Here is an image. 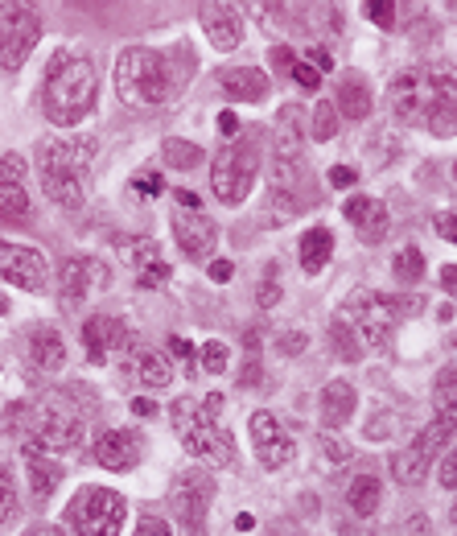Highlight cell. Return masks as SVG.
I'll return each instance as SVG.
<instances>
[{"label":"cell","mask_w":457,"mask_h":536,"mask_svg":"<svg viewBox=\"0 0 457 536\" xmlns=\"http://www.w3.org/2000/svg\"><path fill=\"white\" fill-rule=\"evenodd\" d=\"M388 108L400 124L449 137V132H457V75L453 71H404L388 87Z\"/></svg>","instance_id":"obj_1"},{"label":"cell","mask_w":457,"mask_h":536,"mask_svg":"<svg viewBox=\"0 0 457 536\" xmlns=\"http://www.w3.org/2000/svg\"><path fill=\"white\" fill-rule=\"evenodd\" d=\"M95 91H99V79H95V66L83 58V54H54L50 66H46V83H42V108H46V120L58 124V128H75L91 116L95 108Z\"/></svg>","instance_id":"obj_2"},{"label":"cell","mask_w":457,"mask_h":536,"mask_svg":"<svg viewBox=\"0 0 457 536\" xmlns=\"http://www.w3.org/2000/svg\"><path fill=\"white\" fill-rule=\"evenodd\" d=\"M116 91L128 108H157L178 91V75L165 54L149 46H128L116 58Z\"/></svg>","instance_id":"obj_3"},{"label":"cell","mask_w":457,"mask_h":536,"mask_svg":"<svg viewBox=\"0 0 457 536\" xmlns=\"http://www.w3.org/2000/svg\"><path fill=\"white\" fill-rule=\"evenodd\" d=\"M95 157V137L75 141H46L42 145V186L58 207L79 211L87 194V170Z\"/></svg>","instance_id":"obj_4"},{"label":"cell","mask_w":457,"mask_h":536,"mask_svg":"<svg viewBox=\"0 0 457 536\" xmlns=\"http://www.w3.org/2000/svg\"><path fill=\"white\" fill-rule=\"evenodd\" d=\"M169 421H173V433L182 438V450H186L190 458H198L202 466H231V462H235L231 438L219 429V421L210 417L206 405H198L194 396L173 400Z\"/></svg>","instance_id":"obj_5"},{"label":"cell","mask_w":457,"mask_h":536,"mask_svg":"<svg viewBox=\"0 0 457 536\" xmlns=\"http://www.w3.org/2000/svg\"><path fill=\"white\" fill-rule=\"evenodd\" d=\"M215 504V479L210 471H178L169 483V512L182 536H206V512Z\"/></svg>","instance_id":"obj_6"},{"label":"cell","mask_w":457,"mask_h":536,"mask_svg":"<svg viewBox=\"0 0 457 536\" xmlns=\"http://www.w3.org/2000/svg\"><path fill=\"white\" fill-rule=\"evenodd\" d=\"M124 495L108 487H83L66 508V520L79 536H120L124 524Z\"/></svg>","instance_id":"obj_7"},{"label":"cell","mask_w":457,"mask_h":536,"mask_svg":"<svg viewBox=\"0 0 457 536\" xmlns=\"http://www.w3.org/2000/svg\"><path fill=\"white\" fill-rule=\"evenodd\" d=\"M256 174H260L256 149H252L248 141H235V145H227V149L215 157L210 186H215L219 203L239 207V203H248V194H252V186H256Z\"/></svg>","instance_id":"obj_8"},{"label":"cell","mask_w":457,"mask_h":536,"mask_svg":"<svg viewBox=\"0 0 457 536\" xmlns=\"http://www.w3.org/2000/svg\"><path fill=\"white\" fill-rule=\"evenodd\" d=\"M338 318H342L350 330H355L359 347L383 351V347L392 343V326H396V318H392L388 297H383V293H371V289L355 293V297L346 301V310H342Z\"/></svg>","instance_id":"obj_9"},{"label":"cell","mask_w":457,"mask_h":536,"mask_svg":"<svg viewBox=\"0 0 457 536\" xmlns=\"http://www.w3.org/2000/svg\"><path fill=\"white\" fill-rule=\"evenodd\" d=\"M42 38V21L29 5H0V66L21 71Z\"/></svg>","instance_id":"obj_10"},{"label":"cell","mask_w":457,"mask_h":536,"mask_svg":"<svg viewBox=\"0 0 457 536\" xmlns=\"http://www.w3.org/2000/svg\"><path fill=\"white\" fill-rule=\"evenodd\" d=\"M33 446L38 450H75L83 438V417L70 405L66 396H46V405L38 409V421H33Z\"/></svg>","instance_id":"obj_11"},{"label":"cell","mask_w":457,"mask_h":536,"mask_svg":"<svg viewBox=\"0 0 457 536\" xmlns=\"http://www.w3.org/2000/svg\"><path fill=\"white\" fill-rule=\"evenodd\" d=\"M449 442V425H441V421H433V425H425L412 438V446H404L400 454H392V475H396V483H404V487H420L429 479V466H433V458H437V450Z\"/></svg>","instance_id":"obj_12"},{"label":"cell","mask_w":457,"mask_h":536,"mask_svg":"<svg viewBox=\"0 0 457 536\" xmlns=\"http://www.w3.org/2000/svg\"><path fill=\"white\" fill-rule=\"evenodd\" d=\"M0 277H5L9 285H17V289L42 293L46 281H50V268H46V256L42 252L0 240Z\"/></svg>","instance_id":"obj_13"},{"label":"cell","mask_w":457,"mask_h":536,"mask_svg":"<svg viewBox=\"0 0 457 536\" xmlns=\"http://www.w3.org/2000/svg\"><path fill=\"white\" fill-rule=\"evenodd\" d=\"M108 268L91 256H70L62 264V310H79L95 289H108Z\"/></svg>","instance_id":"obj_14"},{"label":"cell","mask_w":457,"mask_h":536,"mask_svg":"<svg viewBox=\"0 0 457 536\" xmlns=\"http://www.w3.org/2000/svg\"><path fill=\"white\" fill-rule=\"evenodd\" d=\"M173 240H178V248L190 260H206L210 252H215V244H219V227H215V219H210L206 211L178 207V211H173Z\"/></svg>","instance_id":"obj_15"},{"label":"cell","mask_w":457,"mask_h":536,"mask_svg":"<svg viewBox=\"0 0 457 536\" xmlns=\"http://www.w3.org/2000/svg\"><path fill=\"white\" fill-rule=\"evenodd\" d=\"M252 446H256V458L268 466V471H280V466L293 462V438L285 433L272 413H252Z\"/></svg>","instance_id":"obj_16"},{"label":"cell","mask_w":457,"mask_h":536,"mask_svg":"<svg viewBox=\"0 0 457 536\" xmlns=\"http://www.w3.org/2000/svg\"><path fill=\"white\" fill-rule=\"evenodd\" d=\"M83 343H87V359L91 363H108L116 351L132 347V334L120 318H108V314H95L83 322Z\"/></svg>","instance_id":"obj_17"},{"label":"cell","mask_w":457,"mask_h":536,"mask_svg":"<svg viewBox=\"0 0 457 536\" xmlns=\"http://www.w3.org/2000/svg\"><path fill=\"white\" fill-rule=\"evenodd\" d=\"M145 458V442L132 429H108L103 438H95V462L103 471H132Z\"/></svg>","instance_id":"obj_18"},{"label":"cell","mask_w":457,"mask_h":536,"mask_svg":"<svg viewBox=\"0 0 457 536\" xmlns=\"http://www.w3.org/2000/svg\"><path fill=\"white\" fill-rule=\"evenodd\" d=\"M342 215H346L350 227L359 231L363 244H379L383 236H388V227H392L388 207H383L379 198H346V203H342Z\"/></svg>","instance_id":"obj_19"},{"label":"cell","mask_w":457,"mask_h":536,"mask_svg":"<svg viewBox=\"0 0 457 536\" xmlns=\"http://www.w3.org/2000/svg\"><path fill=\"white\" fill-rule=\"evenodd\" d=\"M202 33L206 42L215 50H235L243 42V21H239V9L231 5H202Z\"/></svg>","instance_id":"obj_20"},{"label":"cell","mask_w":457,"mask_h":536,"mask_svg":"<svg viewBox=\"0 0 457 536\" xmlns=\"http://www.w3.org/2000/svg\"><path fill=\"white\" fill-rule=\"evenodd\" d=\"M25 466H29V491H33V504H46V499L58 491L62 483V466L54 458H46L38 446H25Z\"/></svg>","instance_id":"obj_21"},{"label":"cell","mask_w":457,"mask_h":536,"mask_svg":"<svg viewBox=\"0 0 457 536\" xmlns=\"http://www.w3.org/2000/svg\"><path fill=\"white\" fill-rule=\"evenodd\" d=\"M29 359L38 372H62L66 363V339L54 330V326H38L29 334Z\"/></svg>","instance_id":"obj_22"},{"label":"cell","mask_w":457,"mask_h":536,"mask_svg":"<svg viewBox=\"0 0 457 536\" xmlns=\"http://www.w3.org/2000/svg\"><path fill=\"white\" fill-rule=\"evenodd\" d=\"M355 388H350L346 380H334L322 388V425L326 429H342L350 417H355Z\"/></svg>","instance_id":"obj_23"},{"label":"cell","mask_w":457,"mask_h":536,"mask_svg":"<svg viewBox=\"0 0 457 536\" xmlns=\"http://www.w3.org/2000/svg\"><path fill=\"white\" fill-rule=\"evenodd\" d=\"M219 87L231 99H243V104H256V99L268 95V79H264V71H256V66H235V71H223Z\"/></svg>","instance_id":"obj_24"},{"label":"cell","mask_w":457,"mask_h":536,"mask_svg":"<svg viewBox=\"0 0 457 536\" xmlns=\"http://www.w3.org/2000/svg\"><path fill=\"white\" fill-rule=\"evenodd\" d=\"M334 108H338L346 120H367V116H371V87L363 83V75H346V79H342Z\"/></svg>","instance_id":"obj_25"},{"label":"cell","mask_w":457,"mask_h":536,"mask_svg":"<svg viewBox=\"0 0 457 536\" xmlns=\"http://www.w3.org/2000/svg\"><path fill=\"white\" fill-rule=\"evenodd\" d=\"M334 256V231L330 227H309L301 236V268L305 273H322Z\"/></svg>","instance_id":"obj_26"},{"label":"cell","mask_w":457,"mask_h":536,"mask_svg":"<svg viewBox=\"0 0 457 536\" xmlns=\"http://www.w3.org/2000/svg\"><path fill=\"white\" fill-rule=\"evenodd\" d=\"M132 372L145 388H169L173 384V367L161 351H136L132 355Z\"/></svg>","instance_id":"obj_27"},{"label":"cell","mask_w":457,"mask_h":536,"mask_svg":"<svg viewBox=\"0 0 457 536\" xmlns=\"http://www.w3.org/2000/svg\"><path fill=\"white\" fill-rule=\"evenodd\" d=\"M437 421L449 425V433H457V372L445 367L437 376Z\"/></svg>","instance_id":"obj_28"},{"label":"cell","mask_w":457,"mask_h":536,"mask_svg":"<svg viewBox=\"0 0 457 536\" xmlns=\"http://www.w3.org/2000/svg\"><path fill=\"white\" fill-rule=\"evenodd\" d=\"M346 504H350V512H355V516H375V508H379V479L375 475H359L355 483H350V491H346Z\"/></svg>","instance_id":"obj_29"},{"label":"cell","mask_w":457,"mask_h":536,"mask_svg":"<svg viewBox=\"0 0 457 536\" xmlns=\"http://www.w3.org/2000/svg\"><path fill=\"white\" fill-rule=\"evenodd\" d=\"M120 256H124V264H132V273H145L149 264H157L161 260V248H157V240H149V236H140V240H124L120 244Z\"/></svg>","instance_id":"obj_30"},{"label":"cell","mask_w":457,"mask_h":536,"mask_svg":"<svg viewBox=\"0 0 457 536\" xmlns=\"http://www.w3.org/2000/svg\"><path fill=\"white\" fill-rule=\"evenodd\" d=\"M198 161H202V145L182 141V137H169L165 141V165H169V170H194Z\"/></svg>","instance_id":"obj_31"},{"label":"cell","mask_w":457,"mask_h":536,"mask_svg":"<svg viewBox=\"0 0 457 536\" xmlns=\"http://www.w3.org/2000/svg\"><path fill=\"white\" fill-rule=\"evenodd\" d=\"M392 273H396L400 281H408V285L425 277V256H420L416 244H408V248H400V252L392 256Z\"/></svg>","instance_id":"obj_32"},{"label":"cell","mask_w":457,"mask_h":536,"mask_svg":"<svg viewBox=\"0 0 457 536\" xmlns=\"http://www.w3.org/2000/svg\"><path fill=\"white\" fill-rule=\"evenodd\" d=\"M0 215H9V219H25L29 215V198H25L21 186L0 182Z\"/></svg>","instance_id":"obj_33"},{"label":"cell","mask_w":457,"mask_h":536,"mask_svg":"<svg viewBox=\"0 0 457 536\" xmlns=\"http://www.w3.org/2000/svg\"><path fill=\"white\" fill-rule=\"evenodd\" d=\"M330 339H334V347H338L342 359H359V355H363V347H359V339H355V330H350L342 318L330 322Z\"/></svg>","instance_id":"obj_34"},{"label":"cell","mask_w":457,"mask_h":536,"mask_svg":"<svg viewBox=\"0 0 457 536\" xmlns=\"http://www.w3.org/2000/svg\"><path fill=\"white\" fill-rule=\"evenodd\" d=\"M334 132H338V108L318 104L313 108V141H334Z\"/></svg>","instance_id":"obj_35"},{"label":"cell","mask_w":457,"mask_h":536,"mask_svg":"<svg viewBox=\"0 0 457 536\" xmlns=\"http://www.w3.org/2000/svg\"><path fill=\"white\" fill-rule=\"evenodd\" d=\"M227 347L219 343V339H210V343H202V351H198V363H202V372H210V376H219V372H227Z\"/></svg>","instance_id":"obj_36"},{"label":"cell","mask_w":457,"mask_h":536,"mask_svg":"<svg viewBox=\"0 0 457 536\" xmlns=\"http://www.w3.org/2000/svg\"><path fill=\"white\" fill-rule=\"evenodd\" d=\"M17 516V487H13V475L0 466V528Z\"/></svg>","instance_id":"obj_37"},{"label":"cell","mask_w":457,"mask_h":536,"mask_svg":"<svg viewBox=\"0 0 457 536\" xmlns=\"http://www.w3.org/2000/svg\"><path fill=\"white\" fill-rule=\"evenodd\" d=\"M388 310H392V318L400 322V318H416L420 310H425V297H388Z\"/></svg>","instance_id":"obj_38"},{"label":"cell","mask_w":457,"mask_h":536,"mask_svg":"<svg viewBox=\"0 0 457 536\" xmlns=\"http://www.w3.org/2000/svg\"><path fill=\"white\" fill-rule=\"evenodd\" d=\"M169 273L173 268L165 260H157V264L145 268V273H136V281H140V289H161V285H169Z\"/></svg>","instance_id":"obj_39"},{"label":"cell","mask_w":457,"mask_h":536,"mask_svg":"<svg viewBox=\"0 0 457 536\" xmlns=\"http://www.w3.org/2000/svg\"><path fill=\"white\" fill-rule=\"evenodd\" d=\"M0 174H5L9 186H21L25 182V157L21 153H5V161H0Z\"/></svg>","instance_id":"obj_40"},{"label":"cell","mask_w":457,"mask_h":536,"mask_svg":"<svg viewBox=\"0 0 457 536\" xmlns=\"http://www.w3.org/2000/svg\"><path fill=\"white\" fill-rule=\"evenodd\" d=\"M363 13H367L375 25H396V5H388V0H367Z\"/></svg>","instance_id":"obj_41"},{"label":"cell","mask_w":457,"mask_h":536,"mask_svg":"<svg viewBox=\"0 0 457 536\" xmlns=\"http://www.w3.org/2000/svg\"><path fill=\"white\" fill-rule=\"evenodd\" d=\"M322 454H326L330 462H346V458H350V446H346L342 438H334V433L326 429V433H322Z\"/></svg>","instance_id":"obj_42"},{"label":"cell","mask_w":457,"mask_h":536,"mask_svg":"<svg viewBox=\"0 0 457 536\" xmlns=\"http://www.w3.org/2000/svg\"><path fill=\"white\" fill-rule=\"evenodd\" d=\"M132 536H173V532H169V524L161 516H140V524H136Z\"/></svg>","instance_id":"obj_43"},{"label":"cell","mask_w":457,"mask_h":536,"mask_svg":"<svg viewBox=\"0 0 457 536\" xmlns=\"http://www.w3.org/2000/svg\"><path fill=\"white\" fill-rule=\"evenodd\" d=\"M276 351L280 355H301L305 351V334L301 330H285V334H280V343H276Z\"/></svg>","instance_id":"obj_44"},{"label":"cell","mask_w":457,"mask_h":536,"mask_svg":"<svg viewBox=\"0 0 457 536\" xmlns=\"http://www.w3.org/2000/svg\"><path fill=\"white\" fill-rule=\"evenodd\" d=\"M293 79H297V83H301L305 91H318V87H322V75L313 71L309 62H297V66H293Z\"/></svg>","instance_id":"obj_45"},{"label":"cell","mask_w":457,"mask_h":536,"mask_svg":"<svg viewBox=\"0 0 457 536\" xmlns=\"http://www.w3.org/2000/svg\"><path fill=\"white\" fill-rule=\"evenodd\" d=\"M437 236H441L445 244H457V211L437 215Z\"/></svg>","instance_id":"obj_46"},{"label":"cell","mask_w":457,"mask_h":536,"mask_svg":"<svg viewBox=\"0 0 457 536\" xmlns=\"http://www.w3.org/2000/svg\"><path fill=\"white\" fill-rule=\"evenodd\" d=\"M309 66H313V71H318V75H330L334 71V58H330V50L326 46H309Z\"/></svg>","instance_id":"obj_47"},{"label":"cell","mask_w":457,"mask_h":536,"mask_svg":"<svg viewBox=\"0 0 457 536\" xmlns=\"http://www.w3.org/2000/svg\"><path fill=\"white\" fill-rule=\"evenodd\" d=\"M355 182H359V174L350 170V165H334V170H330V186H338V190H350Z\"/></svg>","instance_id":"obj_48"},{"label":"cell","mask_w":457,"mask_h":536,"mask_svg":"<svg viewBox=\"0 0 457 536\" xmlns=\"http://www.w3.org/2000/svg\"><path fill=\"white\" fill-rule=\"evenodd\" d=\"M272 66H276V71H285V75H293V66H297L293 50L289 46H272Z\"/></svg>","instance_id":"obj_49"},{"label":"cell","mask_w":457,"mask_h":536,"mask_svg":"<svg viewBox=\"0 0 457 536\" xmlns=\"http://www.w3.org/2000/svg\"><path fill=\"white\" fill-rule=\"evenodd\" d=\"M441 487H445V491H457V450L441 462Z\"/></svg>","instance_id":"obj_50"},{"label":"cell","mask_w":457,"mask_h":536,"mask_svg":"<svg viewBox=\"0 0 457 536\" xmlns=\"http://www.w3.org/2000/svg\"><path fill=\"white\" fill-rule=\"evenodd\" d=\"M169 351H173V355H178V359H186V363L194 367V372H190V376H198V363H194V347H190L186 339H169Z\"/></svg>","instance_id":"obj_51"},{"label":"cell","mask_w":457,"mask_h":536,"mask_svg":"<svg viewBox=\"0 0 457 536\" xmlns=\"http://www.w3.org/2000/svg\"><path fill=\"white\" fill-rule=\"evenodd\" d=\"M231 273H235L231 260H215V264H210V281H215V285H227V281H231Z\"/></svg>","instance_id":"obj_52"},{"label":"cell","mask_w":457,"mask_h":536,"mask_svg":"<svg viewBox=\"0 0 457 536\" xmlns=\"http://www.w3.org/2000/svg\"><path fill=\"white\" fill-rule=\"evenodd\" d=\"M132 413H136V417H157V400L136 396V400H132Z\"/></svg>","instance_id":"obj_53"},{"label":"cell","mask_w":457,"mask_h":536,"mask_svg":"<svg viewBox=\"0 0 457 536\" xmlns=\"http://www.w3.org/2000/svg\"><path fill=\"white\" fill-rule=\"evenodd\" d=\"M441 285H445L449 297H457V264H445L441 268Z\"/></svg>","instance_id":"obj_54"},{"label":"cell","mask_w":457,"mask_h":536,"mask_svg":"<svg viewBox=\"0 0 457 536\" xmlns=\"http://www.w3.org/2000/svg\"><path fill=\"white\" fill-rule=\"evenodd\" d=\"M173 198L186 207V211H202V198L198 194H190V190H173Z\"/></svg>","instance_id":"obj_55"},{"label":"cell","mask_w":457,"mask_h":536,"mask_svg":"<svg viewBox=\"0 0 457 536\" xmlns=\"http://www.w3.org/2000/svg\"><path fill=\"white\" fill-rule=\"evenodd\" d=\"M219 132H223V137H235V132H239V120H235L231 112H223V116H219Z\"/></svg>","instance_id":"obj_56"},{"label":"cell","mask_w":457,"mask_h":536,"mask_svg":"<svg viewBox=\"0 0 457 536\" xmlns=\"http://www.w3.org/2000/svg\"><path fill=\"white\" fill-rule=\"evenodd\" d=\"M202 405H206V413H210V417H219V413H223V396H219V392H210V396L202 400Z\"/></svg>","instance_id":"obj_57"},{"label":"cell","mask_w":457,"mask_h":536,"mask_svg":"<svg viewBox=\"0 0 457 536\" xmlns=\"http://www.w3.org/2000/svg\"><path fill=\"white\" fill-rule=\"evenodd\" d=\"M276 297H280V289H276V285H260V306H272Z\"/></svg>","instance_id":"obj_58"},{"label":"cell","mask_w":457,"mask_h":536,"mask_svg":"<svg viewBox=\"0 0 457 536\" xmlns=\"http://www.w3.org/2000/svg\"><path fill=\"white\" fill-rule=\"evenodd\" d=\"M25 536H66V532L62 528H29Z\"/></svg>","instance_id":"obj_59"},{"label":"cell","mask_w":457,"mask_h":536,"mask_svg":"<svg viewBox=\"0 0 457 536\" xmlns=\"http://www.w3.org/2000/svg\"><path fill=\"white\" fill-rule=\"evenodd\" d=\"M140 190H145V194H157V190H161V178H145V182H140Z\"/></svg>","instance_id":"obj_60"},{"label":"cell","mask_w":457,"mask_h":536,"mask_svg":"<svg viewBox=\"0 0 457 536\" xmlns=\"http://www.w3.org/2000/svg\"><path fill=\"white\" fill-rule=\"evenodd\" d=\"M449 520H453V528H457V504H453V512H449Z\"/></svg>","instance_id":"obj_61"},{"label":"cell","mask_w":457,"mask_h":536,"mask_svg":"<svg viewBox=\"0 0 457 536\" xmlns=\"http://www.w3.org/2000/svg\"><path fill=\"white\" fill-rule=\"evenodd\" d=\"M5 310H9V301H5V297H0V314H5Z\"/></svg>","instance_id":"obj_62"},{"label":"cell","mask_w":457,"mask_h":536,"mask_svg":"<svg viewBox=\"0 0 457 536\" xmlns=\"http://www.w3.org/2000/svg\"><path fill=\"white\" fill-rule=\"evenodd\" d=\"M342 536H367V532H342Z\"/></svg>","instance_id":"obj_63"}]
</instances>
